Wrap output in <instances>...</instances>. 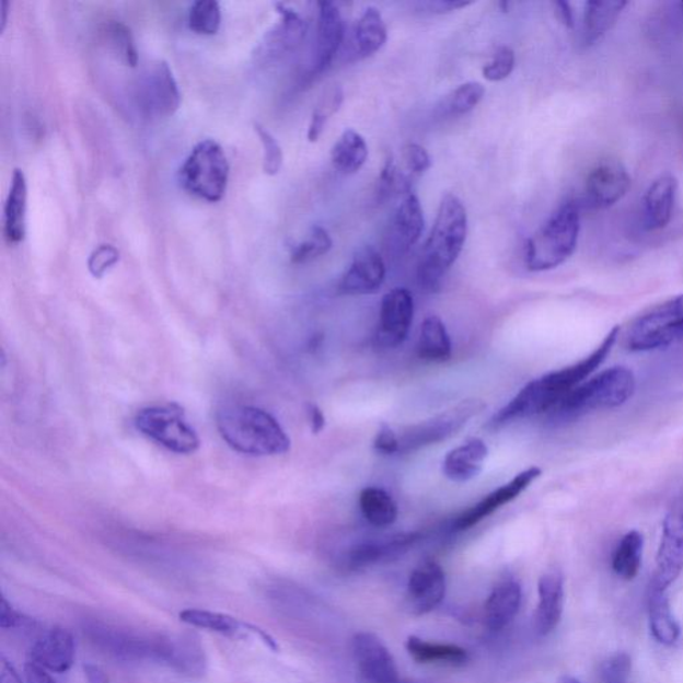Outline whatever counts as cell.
I'll return each mask as SVG.
<instances>
[{"mask_svg": "<svg viewBox=\"0 0 683 683\" xmlns=\"http://www.w3.org/2000/svg\"><path fill=\"white\" fill-rule=\"evenodd\" d=\"M472 2H460V0H438V2L427 3V8L432 12H451L461 9H466L468 5H472Z\"/></svg>", "mask_w": 683, "mask_h": 683, "instance_id": "db71d44e", "label": "cell"}, {"mask_svg": "<svg viewBox=\"0 0 683 683\" xmlns=\"http://www.w3.org/2000/svg\"><path fill=\"white\" fill-rule=\"evenodd\" d=\"M386 278V266L374 247L359 248L349 270L338 285V291L345 296H370L382 288Z\"/></svg>", "mask_w": 683, "mask_h": 683, "instance_id": "ac0fdd59", "label": "cell"}, {"mask_svg": "<svg viewBox=\"0 0 683 683\" xmlns=\"http://www.w3.org/2000/svg\"><path fill=\"white\" fill-rule=\"evenodd\" d=\"M467 223V212L462 200L454 194L444 195L418 267L420 288L429 292L441 289L444 276L465 246Z\"/></svg>", "mask_w": 683, "mask_h": 683, "instance_id": "7a4b0ae2", "label": "cell"}, {"mask_svg": "<svg viewBox=\"0 0 683 683\" xmlns=\"http://www.w3.org/2000/svg\"><path fill=\"white\" fill-rule=\"evenodd\" d=\"M414 320V298L412 292L404 288L389 291L382 298L380 323H378L375 339L378 346L384 349H395L407 338Z\"/></svg>", "mask_w": 683, "mask_h": 683, "instance_id": "5bb4252c", "label": "cell"}, {"mask_svg": "<svg viewBox=\"0 0 683 683\" xmlns=\"http://www.w3.org/2000/svg\"><path fill=\"white\" fill-rule=\"evenodd\" d=\"M402 161H404L407 174L410 175L414 181L419 178L420 175L425 174L426 171L431 167L429 152L417 143L406 146L404 152H402Z\"/></svg>", "mask_w": 683, "mask_h": 683, "instance_id": "7dc6e473", "label": "cell"}, {"mask_svg": "<svg viewBox=\"0 0 683 683\" xmlns=\"http://www.w3.org/2000/svg\"><path fill=\"white\" fill-rule=\"evenodd\" d=\"M453 352L447 326L437 315L427 316L420 327L418 356L424 361L442 363L449 361Z\"/></svg>", "mask_w": 683, "mask_h": 683, "instance_id": "d6a6232c", "label": "cell"}, {"mask_svg": "<svg viewBox=\"0 0 683 683\" xmlns=\"http://www.w3.org/2000/svg\"><path fill=\"white\" fill-rule=\"evenodd\" d=\"M683 571V499L674 503L663 520L656 570L649 587L668 591Z\"/></svg>", "mask_w": 683, "mask_h": 683, "instance_id": "7c38bea8", "label": "cell"}, {"mask_svg": "<svg viewBox=\"0 0 683 683\" xmlns=\"http://www.w3.org/2000/svg\"><path fill=\"white\" fill-rule=\"evenodd\" d=\"M136 100L140 113L151 119L169 118L181 106V91L173 71L163 60L152 63L139 77Z\"/></svg>", "mask_w": 683, "mask_h": 683, "instance_id": "8fae6325", "label": "cell"}, {"mask_svg": "<svg viewBox=\"0 0 683 683\" xmlns=\"http://www.w3.org/2000/svg\"><path fill=\"white\" fill-rule=\"evenodd\" d=\"M222 438L238 453L266 456L290 450V438L270 413L254 406L231 405L217 414Z\"/></svg>", "mask_w": 683, "mask_h": 683, "instance_id": "3957f363", "label": "cell"}, {"mask_svg": "<svg viewBox=\"0 0 683 683\" xmlns=\"http://www.w3.org/2000/svg\"><path fill=\"white\" fill-rule=\"evenodd\" d=\"M342 102H344V91H342L339 85H334L331 94L325 97L322 105L314 109L308 131L309 142L314 143L321 138L328 118L333 117L335 113H338Z\"/></svg>", "mask_w": 683, "mask_h": 683, "instance_id": "b9f144b4", "label": "cell"}, {"mask_svg": "<svg viewBox=\"0 0 683 683\" xmlns=\"http://www.w3.org/2000/svg\"><path fill=\"white\" fill-rule=\"evenodd\" d=\"M632 186L626 167L618 161H603L590 171L583 188V204L606 209L625 197Z\"/></svg>", "mask_w": 683, "mask_h": 683, "instance_id": "9a60e30c", "label": "cell"}, {"mask_svg": "<svg viewBox=\"0 0 683 683\" xmlns=\"http://www.w3.org/2000/svg\"><path fill=\"white\" fill-rule=\"evenodd\" d=\"M221 22V4L216 0H198L188 12V27L199 35H216Z\"/></svg>", "mask_w": 683, "mask_h": 683, "instance_id": "ab89813d", "label": "cell"}, {"mask_svg": "<svg viewBox=\"0 0 683 683\" xmlns=\"http://www.w3.org/2000/svg\"><path fill=\"white\" fill-rule=\"evenodd\" d=\"M309 418L311 431H313L314 435H320L326 426V419L325 416H323L321 408L316 405H309Z\"/></svg>", "mask_w": 683, "mask_h": 683, "instance_id": "11a10c76", "label": "cell"}, {"mask_svg": "<svg viewBox=\"0 0 683 683\" xmlns=\"http://www.w3.org/2000/svg\"><path fill=\"white\" fill-rule=\"evenodd\" d=\"M230 164L222 146L216 140L199 142L180 170V181L188 194L216 204L228 190Z\"/></svg>", "mask_w": 683, "mask_h": 683, "instance_id": "8992f818", "label": "cell"}, {"mask_svg": "<svg viewBox=\"0 0 683 683\" xmlns=\"http://www.w3.org/2000/svg\"><path fill=\"white\" fill-rule=\"evenodd\" d=\"M632 672V658L626 652L609 658L603 663L601 675L603 683H626Z\"/></svg>", "mask_w": 683, "mask_h": 683, "instance_id": "c3c4849f", "label": "cell"}, {"mask_svg": "<svg viewBox=\"0 0 683 683\" xmlns=\"http://www.w3.org/2000/svg\"><path fill=\"white\" fill-rule=\"evenodd\" d=\"M581 213L579 205L566 202L530 238L524 247V262L530 271L553 270L576 252Z\"/></svg>", "mask_w": 683, "mask_h": 683, "instance_id": "5b68a950", "label": "cell"}, {"mask_svg": "<svg viewBox=\"0 0 683 683\" xmlns=\"http://www.w3.org/2000/svg\"><path fill=\"white\" fill-rule=\"evenodd\" d=\"M27 182L23 171L14 170L10 192L4 204L3 231L10 245L23 242L26 235Z\"/></svg>", "mask_w": 683, "mask_h": 683, "instance_id": "f1b7e54d", "label": "cell"}, {"mask_svg": "<svg viewBox=\"0 0 683 683\" xmlns=\"http://www.w3.org/2000/svg\"><path fill=\"white\" fill-rule=\"evenodd\" d=\"M345 39V22L333 2L319 3V27H316L313 74H322L332 65Z\"/></svg>", "mask_w": 683, "mask_h": 683, "instance_id": "44dd1931", "label": "cell"}, {"mask_svg": "<svg viewBox=\"0 0 683 683\" xmlns=\"http://www.w3.org/2000/svg\"><path fill=\"white\" fill-rule=\"evenodd\" d=\"M413 178L398 167L393 157H389L381 170L380 180L377 183V195L380 200L392 198L393 195H407L412 193Z\"/></svg>", "mask_w": 683, "mask_h": 683, "instance_id": "f35d334b", "label": "cell"}, {"mask_svg": "<svg viewBox=\"0 0 683 683\" xmlns=\"http://www.w3.org/2000/svg\"><path fill=\"white\" fill-rule=\"evenodd\" d=\"M161 663L187 676H202L207 658L204 646L192 634H164Z\"/></svg>", "mask_w": 683, "mask_h": 683, "instance_id": "7402d4cb", "label": "cell"}, {"mask_svg": "<svg viewBox=\"0 0 683 683\" xmlns=\"http://www.w3.org/2000/svg\"><path fill=\"white\" fill-rule=\"evenodd\" d=\"M679 181L667 174L651 183L644 198V219L646 228L661 230L667 228L673 217Z\"/></svg>", "mask_w": 683, "mask_h": 683, "instance_id": "4316f807", "label": "cell"}, {"mask_svg": "<svg viewBox=\"0 0 683 683\" xmlns=\"http://www.w3.org/2000/svg\"><path fill=\"white\" fill-rule=\"evenodd\" d=\"M83 670L88 683H108V676L100 667H96V664H84Z\"/></svg>", "mask_w": 683, "mask_h": 683, "instance_id": "6f0895ef", "label": "cell"}, {"mask_svg": "<svg viewBox=\"0 0 683 683\" xmlns=\"http://www.w3.org/2000/svg\"><path fill=\"white\" fill-rule=\"evenodd\" d=\"M332 247V236L321 225H314L310 230L306 240L292 247L291 262L296 265L308 264V262L320 258V256L331 252Z\"/></svg>", "mask_w": 683, "mask_h": 683, "instance_id": "60d3db41", "label": "cell"}, {"mask_svg": "<svg viewBox=\"0 0 683 683\" xmlns=\"http://www.w3.org/2000/svg\"><path fill=\"white\" fill-rule=\"evenodd\" d=\"M620 333V326L613 327L601 345L582 361L528 383L508 405L493 417L490 425L499 427L514 422V420L551 413L567 394L587 381V378L606 361Z\"/></svg>", "mask_w": 683, "mask_h": 683, "instance_id": "6da1fadb", "label": "cell"}, {"mask_svg": "<svg viewBox=\"0 0 683 683\" xmlns=\"http://www.w3.org/2000/svg\"><path fill=\"white\" fill-rule=\"evenodd\" d=\"M565 602L564 577L558 571H548L540 578L539 605H536L534 626L541 637L557 629L563 618Z\"/></svg>", "mask_w": 683, "mask_h": 683, "instance_id": "cb8c5ba5", "label": "cell"}, {"mask_svg": "<svg viewBox=\"0 0 683 683\" xmlns=\"http://www.w3.org/2000/svg\"><path fill=\"white\" fill-rule=\"evenodd\" d=\"M276 8L280 20L271 28V32L267 33L266 39L261 46L262 57L268 60L280 59L286 54L296 50L308 32L306 21L296 10L283 3H277Z\"/></svg>", "mask_w": 683, "mask_h": 683, "instance_id": "603a6c76", "label": "cell"}, {"mask_svg": "<svg viewBox=\"0 0 683 683\" xmlns=\"http://www.w3.org/2000/svg\"><path fill=\"white\" fill-rule=\"evenodd\" d=\"M84 636L95 648L125 662L155 661L161 663L164 634H148L130 627L90 621Z\"/></svg>", "mask_w": 683, "mask_h": 683, "instance_id": "52a82bcc", "label": "cell"}, {"mask_svg": "<svg viewBox=\"0 0 683 683\" xmlns=\"http://www.w3.org/2000/svg\"><path fill=\"white\" fill-rule=\"evenodd\" d=\"M447 595V576L436 560L425 559L408 577L406 607L414 615H425L436 610Z\"/></svg>", "mask_w": 683, "mask_h": 683, "instance_id": "2e32d148", "label": "cell"}, {"mask_svg": "<svg viewBox=\"0 0 683 683\" xmlns=\"http://www.w3.org/2000/svg\"><path fill=\"white\" fill-rule=\"evenodd\" d=\"M9 8L8 0H0V34L4 32L5 24H8Z\"/></svg>", "mask_w": 683, "mask_h": 683, "instance_id": "91938a15", "label": "cell"}, {"mask_svg": "<svg viewBox=\"0 0 683 683\" xmlns=\"http://www.w3.org/2000/svg\"><path fill=\"white\" fill-rule=\"evenodd\" d=\"M683 338V294L646 311L632 323L626 345L632 351L662 349Z\"/></svg>", "mask_w": 683, "mask_h": 683, "instance_id": "ba28073f", "label": "cell"}, {"mask_svg": "<svg viewBox=\"0 0 683 683\" xmlns=\"http://www.w3.org/2000/svg\"><path fill=\"white\" fill-rule=\"evenodd\" d=\"M119 262L118 248L112 245L97 246L89 258V270L95 278H102Z\"/></svg>", "mask_w": 683, "mask_h": 683, "instance_id": "681fc988", "label": "cell"}, {"mask_svg": "<svg viewBox=\"0 0 683 683\" xmlns=\"http://www.w3.org/2000/svg\"><path fill=\"white\" fill-rule=\"evenodd\" d=\"M522 588L514 578H506L493 588L485 603V624L493 632L508 627L520 613Z\"/></svg>", "mask_w": 683, "mask_h": 683, "instance_id": "d4e9b609", "label": "cell"}, {"mask_svg": "<svg viewBox=\"0 0 683 683\" xmlns=\"http://www.w3.org/2000/svg\"><path fill=\"white\" fill-rule=\"evenodd\" d=\"M487 455L489 448L482 439H470L462 447L451 450L444 459L442 466L444 477L459 484L478 477Z\"/></svg>", "mask_w": 683, "mask_h": 683, "instance_id": "83f0119b", "label": "cell"}, {"mask_svg": "<svg viewBox=\"0 0 683 683\" xmlns=\"http://www.w3.org/2000/svg\"><path fill=\"white\" fill-rule=\"evenodd\" d=\"M648 612L651 636L657 643L672 646L681 637V626L670 606L668 591L649 587Z\"/></svg>", "mask_w": 683, "mask_h": 683, "instance_id": "f546056e", "label": "cell"}, {"mask_svg": "<svg viewBox=\"0 0 683 683\" xmlns=\"http://www.w3.org/2000/svg\"><path fill=\"white\" fill-rule=\"evenodd\" d=\"M626 2L606 0V2H588L583 14V42L587 45L600 39L617 22Z\"/></svg>", "mask_w": 683, "mask_h": 683, "instance_id": "e575fe53", "label": "cell"}, {"mask_svg": "<svg viewBox=\"0 0 683 683\" xmlns=\"http://www.w3.org/2000/svg\"><path fill=\"white\" fill-rule=\"evenodd\" d=\"M554 5L559 21L563 22L566 27H575V16H572L570 4L567 2H555Z\"/></svg>", "mask_w": 683, "mask_h": 683, "instance_id": "680465c9", "label": "cell"}, {"mask_svg": "<svg viewBox=\"0 0 683 683\" xmlns=\"http://www.w3.org/2000/svg\"><path fill=\"white\" fill-rule=\"evenodd\" d=\"M516 66V54L508 46L499 47L489 65L484 67V78L489 82H501L511 76Z\"/></svg>", "mask_w": 683, "mask_h": 683, "instance_id": "bcb514c9", "label": "cell"}, {"mask_svg": "<svg viewBox=\"0 0 683 683\" xmlns=\"http://www.w3.org/2000/svg\"><path fill=\"white\" fill-rule=\"evenodd\" d=\"M406 650L414 661L422 664L462 668L470 661L468 651L459 645L432 643L416 636L407 638Z\"/></svg>", "mask_w": 683, "mask_h": 683, "instance_id": "4dcf8cb0", "label": "cell"}, {"mask_svg": "<svg viewBox=\"0 0 683 683\" xmlns=\"http://www.w3.org/2000/svg\"><path fill=\"white\" fill-rule=\"evenodd\" d=\"M485 407V402L481 400L461 401L459 405L436 417L405 427L398 432L400 453H414L431 444L447 441L462 430L470 419L478 416Z\"/></svg>", "mask_w": 683, "mask_h": 683, "instance_id": "30bf717a", "label": "cell"}, {"mask_svg": "<svg viewBox=\"0 0 683 683\" xmlns=\"http://www.w3.org/2000/svg\"><path fill=\"white\" fill-rule=\"evenodd\" d=\"M136 426L143 436L173 453L193 454L199 449V437L178 406L146 407L137 414Z\"/></svg>", "mask_w": 683, "mask_h": 683, "instance_id": "9c48e42d", "label": "cell"}, {"mask_svg": "<svg viewBox=\"0 0 683 683\" xmlns=\"http://www.w3.org/2000/svg\"><path fill=\"white\" fill-rule=\"evenodd\" d=\"M180 618L183 624L188 626L224 634V636H240V634L243 633H253L264 639V643L268 646V648L273 650L278 649L276 640L268 636L267 633L258 629V627L245 624V622L231 617V615L228 614L210 612V610L202 609H186L181 612Z\"/></svg>", "mask_w": 683, "mask_h": 683, "instance_id": "484cf974", "label": "cell"}, {"mask_svg": "<svg viewBox=\"0 0 683 683\" xmlns=\"http://www.w3.org/2000/svg\"><path fill=\"white\" fill-rule=\"evenodd\" d=\"M374 449L378 453L384 455L400 453L398 432H395L392 427L383 424L374 439Z\"/></svg>", "mask_w": 683, "mask_h": 683, "instance_id": "816d5d0a", "label": "cell"}, {"mask_svg": "<svg viewBox=\"0 0 683 683\" xmlns=\"http://www.w3.org/2000/svg\"><path fill=\"white\" fill-rule=\"evenodd\" d=\"M32 624V620L18 612L4 597L2 598V603H0V627L3 630L21 629V627Z\"/></svg>", "mask_w": 683, "mask_h": 683, "instance_id": "f907efd6", "label": "cell"}, {"mask_svg": "<svg viewBox=\"0 0 683 683\" xmlns=\"http://www.w3.org/2000/svg\"><path fill=\"white\" fill-rule=\"evenodd\" d=\"M643 553L644 536L637 530L622 536L613 554L612 566L615 575L626 581L636 578L643 564Z\"/></svg>", "mask_w": 683, "mask_h": 683, "instance_id": "74e56055", "label": "cell"}, {"mask_svg": "<svg viewBox=\"0 0 683 683\" xmlns=\"http://www.w3.org/2000/svg\"><path fill=\"white\" fill-rule=\"evenodd\" d=\"M541 474L542 470L540 467L533 466L523 470L509 484L494 490L489 496L482 499L481 502L473 506V508L463 511L461 516L456 517L454 530L456 532H465V530L472 529L475 524L484 521L485 518L490 517L493 512L501 509L502 506L514 501L524 490L529 489L535 479L541 477Z\"/></svg>", "mask_w": 683, "mask_h": 683, "instance_id": "e0dca14e", "label": "cell"}, {"mask_svg": "<svg viewBox=\"0 0 683 683\" xmlns=\"http://www.w3.org/2000/svg\"><path fill=\"white\" fill-rule=\"evenodd\" d=\"M636 386L633 371L615 366L579 384L548 414L557 420H570L591 412L620 407L636 393Z\"/></svg>", "mask_w": 683, "mask_h": 683, "instance_id": "277c9868", "label": "cell"}, {"mask_svg": "<svg viewBox=\"0 0 683 683\" xmlns=\"http://www.w3.org/2000/svg\"><path fill=\"white\" fill-rule=\"evenodd\" d=\"M486 90L478 82L461 84L450 96L449 109L451 114L463 115L472 112L484 100Z\"/></svg>", "mask_w": 683, "mask_h": 683, "instance_id": "7bdbcfd3", "label": "cell"}, {"mask_svg": "<svg viewBox=\"0 0 683 683\" xmlns=\"http://www.w3.org/2000/svg\"><path fill=\"white\" fill-rule=\"evenodd\" d=\"M108 35L112 38L115 50L119 53L125 63L130 67H137L138 50L130 28L125 26L124 23L114 22L108 28Z\"/></svg>", "mask_w": 683, "mask_h": 683, "instance_id": "f6af8a7d", "label": "cell"}, {"mask_svg": "<svg viewBox=\"0 0 683 683\" xmlns=\"http://www.w3.org/2000/svg\"><path fill=\"white\" fill-rule=\"evenodd\" d=\"M358 672L368 683H406L392 652L373 633H357L351 643Z\"/></svg>", "mask_w": 683, "mask_h": 683, "instance_id": "4fadbf2b", "label": "cell"}, {"mask_svg": "<svg viewBox=\"0 0 683 683\" xmlns=\"http://www.w3.org/2000/svg\"><path fill=\"white\" fill-rule=\"evenodd\" d=\"M256 136L264 146V171L267 175H277L282 169L283 152L273 134L259 124L254 125Z\"/></svg>", "mask_w": 683, "mask_h": 683, "instance_id": "ee69618b", "label": "cell"}, {"mask_svg": "<svg viewBox=\"0 0 683 683\" xmlns=\"http://www.w3.org/2000/svg\"><path fill=\"white\" fill-rule=\"evenodd\" d=\"M369 158V148L361 134L351 128L342 134L332 149V162L335 170L345 175L358 173Z\"/></svg>", "mask_w": 683, "mask_h": 683, "instance_id": "836d02e7", "label": "cell"}, {"mask_svg": "<svg viewBox=\"0 0 683 683\" xmlns=\"http://www.w3.org/2000/svg\"><path fill=\"white\" fill-rule=\"evenodd\" d=\"M0 683H22L20 674L4 657L0 661Z\"/></svg>", "mask_w": 683, "mask_h": 683, "instance_id": "9f6ffc18", "label": "cell"}, {"mask_svg": "<svg viewBox=\"0 0 683 683\" xmlns=\"http://www.w3.org/2000/svg\"><path fill=\"white\" fill-rule=\"evenodd\" d=\"M356 45L359 57L368 58L380 51L387 40V28L377 8L364 10L356 26Z\"/></svg>", "mask_w": 683, "mask_h": 683, "instance_id": "8d00e7d4", "label": "cell"}, {"mask_svg": "<svg viewBox=\"0 0 683 683\" xmlns=\"http://www.w3.org/2000/svg\"><path fill=\"white\" fill-rule=\"evenodd\" d=\"M418 533L394 534L382 539L369 540L352 546L345 555V564L349 569H364V567L389 563L402 557L417 544Z\"/></svg>", "mask_w": 683, "mask_h": 683, "instance_id": "d6986e66", "label": "cell"}, {"mask_svg": "<svg viewBox=\"0 0 683 683\" xmlns=\"http://www.w3.org/2000/svg\"><path fill=\"white\" fill-rule=\"evenodd\" d=\"M424 228V210L417 195L414 193L405 195L402 202L396 207L393 219L395 245L404 252L413 247L422 236Z\"/></svg>", "mask_w": 683, "mask_h": 683, "instance_id": "1f68e13d", "label": "cell"}, {"mask_svg": "<svg viewBox=\"0 0 683 683\" xmlns=\"http://www.w3.org/2000/svg\"><path fill=\"white\" fill-rule=\"evenodd\" d=\"M359 508L364 520L378 529L392 526L398 518V506L393 497L380 487H366L359 494Z\"/></svg>", "mask_w": 683, "mask_h": 683, "instance_id": "d590c367", "label": "cell"}, {"mask_svg": "<svg viewBox=\"0 0 683 683\" xmlns=\"http://www.w3.org/2000/svg\"><path fill=\"white\" fill-rule=\"evenodd\" d=\"M76 640L63 627H53L35 640L30 662L48 673H66L74 663Z\"/></svg>", "mask_w": 683, "mask_h": 683, "instance_id": "ffe728a7", "label": "cell"}, {"mask_svg": "<svg viewBox=\"0 0 683 683\" xmlns=\"http://www.w3.org/2000/svg\"><path fill=\"white\" fill-rule=\"evenodd\" d=\"M24 674H26L27 683H57L53 680V676L36 664L28 662L24 668Z\"/></svg>", "mask_w": 683, "mask_h": 683, "instance_id": "f5cc1de1", "label": "cell"}, {"mask_svg": "<svg viewBox=\"0 0 683 683\" xmlns=\"http://www.w3.org/2000/svg\"><path fill=\"white\" fill-rule=\"evenodd\" d=\"M560 683H581V682H579V681H577V680H575V679H565V680H564L563 682H560Z\"/></svg>", "mask_w": 683, "mask_h": 683, "instance_id": "94428289", "label": "cell"}]
</instances>
